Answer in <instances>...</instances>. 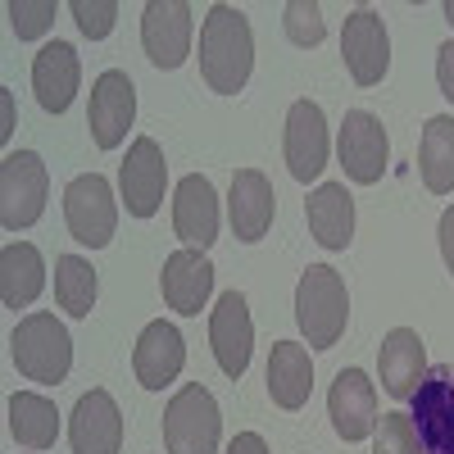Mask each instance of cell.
<instances>
[{"label": "cell", "instance_id": "44dd1931", "mask_svg": "<svg viewBox=\"0 0 454 454\" xmlns=\"http://www.w3.org/2000/svg\"><path fill=\"white\" fill-rule=\"evenodd\" d=\"M78 78H82V64H78V51L68 42H51L36 51L32 59V91L42 100V109L51 114H64L78 96Z\"/></svg>", "mask_w": 454, "mask_h": 454}, {"label": "cell", "instance_id": "52a82bcc", "mask_svg": "<svg viewBox=\"0 0 454 454\" xmlns=\"http://www.w3.org/2000/svg\"><path fill=\"white\" fill-rule=\"evenodd\" d=\"M409 404H413L409 419H413V432H419V450L454 454V364L427 368Z\"/></svg>", "mask_w": 454, "mask_h": 454}, {"label": "cell", "instance_id": "4316f807", "mask_svg": "<svg viewBox=\"0 0 454 454\" xmlns=\"http://www.w3.org/2000/svg\"><path fill=\"white\" fill-rule=\"evenodd\" d=\"M10 432L27 450H51L55 436H59V409H55V400L36 395V391L10 395Z\"/></svg>", "mask_w": 454, "mask_h": 454}, {"label": "cell", "instance_id": "cb8c5ba5", "mask_svg": "<svg viewBox=\"0 0 454 454\" xmlns=\"http://www.w3.org/2000/svg\"><path fill=\"white\" fill-rule=\"evenodd\" d=\"M314 391V364L300 340H278L269 355V395L278 409H300Z\"/></svg>", "mask_w": 454, "mask_h": 454}, {"label": "cell", "instance_id": "7402d4cb", "mask_svg": "<svg viewBox=\"0 0 454 454\" xmlns=\"http://www.w3.org/2000/svg\"><path fill=\"white\" fill-rule=\"evenodd\" d=\"M377 364H382V387H387V395H391V400H413L419 382L427 377L423 336L413 332V327H395V332H387Z\"/></svg>", "mask_w": 454, "mask_h": 454}, {"label": "cell", "instance_id": "5b68a950", "mask_svg": "<svg viewBox=\"0 0 454 454\" xmlns=\"http://www.w3.org/2000/svg\"><path fill=\"white\" fill-rule=\"evenodd\" d=\"M46 164L32 150H19V155L0 160V223L5 232H23L36 218L46 214Z\"/></svg>", "mask_w": 454, "mask_h": 454}, {"label": "cell", "instance_id": "2e32d148", "mask_svg": "<svg viewBox=\"0 0 454 454\" xmlns=\"http://www.w3.org/2000/svg\"><path fill=\"white\" fill-rule=\"evenodd\" d=\"M327 413H332V427L340 441H364L377 432V391L368 382L364 368H340L332 395H327Z\"/></svg>", "mask_w": 454, "mask_h": 454}, {"label": "cell", "instance_id": "8992f818", "mask_svg": "<svg viewBox=\"0 0 454 454\" xmlns=\"http://www.w3.org/2000/svg\"><path fill=\"white\" fill-rule=\"evenodd\" d=\"M64 223L78 246H109L114 227H119V205H114V186L100 173H82L64 186Z\"/></svg>", "mask_w": 454, "mask_h": 454}, {"label": "cell", "instance_id": "3957f363", "mask_svg": "<svg viewBox=\"0 0 454 454\" xmlns=\"http://www.w3.org/2000/svg\"><path fill=\"white\" fill-rule=\"evenodd\" d=\"M10 359L27 382L59 387L73 368V340L55 314H27L10 332Z\"/></svg>", "mask_w": 454, "mask_h": 454}, {"label": "cell", "instance_id": "836d02e7", "mask_svg": "<svg viewBox=\"0 0 454 454\" xmlns=\"http://www.w3.org/2000/svg\"><path fill=\"white\" fill-rule=\"evenodd\" d=\"M441 259H445V269L454 273V205L441 214Z\"/></svg>", "mask_w": 454, "mask_h": 454}, {"label": "cell", "instance_id": "e0dca14e", "mask_svg": "<svg viewBox=\"0 0 454 454\" xmlns=\"http://www.w3.org/2000/svg\"><path fill=\"white\" fill-rule=\"evenodd\" d=\"M286 168L295 182H314L327 168V119L314 100L286 109Z\"/></svg>", "mask_w": 454, "mask_h": 454}, {"label": "cell", "instance_id": "6da1fadb", "mask_svg": "<svg viewBox=\"0 0 454 454\" xmlns=\"http://www.w3.org/2000/svg\"><path fill=\"white\" fill-rule=\"evenodd\" d=\"M254 68V36L237 5H214L200 23V78L218 96H237Z\"/></svg>", "mask_w": 454, "mask_h": 454}, {"label": "cell", "instance_id": "ba28073f", "mask_svg": "<svg viewBox=\"0 0 454 454\" xmlns=\"http://www.w3.org/2000/svg\"><path fill=\"white\" fill-rule=\"evenodd\" d=\"M164 182H168V164L155 137H137L128 145V160L119 164V196L128 205L132 218H155L164 205Z\"/></svg>", "mask_w": 454, "mask_h": 454}, {"label": "cell", "instance_id": "83f0119b", "mask_svg": "<svg viewBox=\"0 0 454 454\" xmlns=\"http://www.w3.org/2000/svg\"><path fill=\"white\" fill-rule=\"evenodd\" d=\"M55 300L68 318H87L96 309V269L82 254L55 259Z\"/></svg>", "mask_w": 454, "mask_h": 454}, {"label": "cell", "instance_id": "1f68e13d", "mask_svg": "<svg viewBox=\"0 0 454 454\" xmlns=\"http://www.w3.org/2000/svg\"><path fill=\"white\" fill-rule=\"evenodd\" d=\"M73 19H78L82 36H91V42H105V36L114 32V19H119V5L114 0H73Z\"/></svg>", "mask_w": 454, "mask_h": 454}, {"label": "cell", "instance_id": "ffe728a7", "mask_svg": "<svg viewBox=\"0 0 454 454\" xmlns=\"http://www.w3.org/2000/svg\"><path fill=\"white\" fill-rule=\"evenodd\" d=\"M160 291H164V305L182 318H196L205 309V300L214 291V263L205 259V250H177L164 259V273H160Z\"/></svg>", "mask_w": 454, "mask_h": 454}, {"label": "cell", "instance_id": "9c48e42d", "mask_svg": "<svg viewBox=\"0 0 454 454\" xmlns=\"http://www.w3.org/2000/svg\"><path fill=\"white\" fill-rule=\"evenodd\" d=\"M336 150H340V164H346V177H350V182H359V186L382 182L391 145H387V128H382V119H377V114L350 109L346 123H340Z\"/></svg>", "mask_w": 454, "mask_h": 454}, {"label": "cell", "instance_id": "e575fe53", "mask_svg": "<svg viewBox=\"0 0 454 454\" xmlns=\"http://www.w3.org/2000/svg\"><path fill=\"white\" fill-rule=\"evenodd\" d=\"M227 454H269V445H263V436H259V432H241V436H232Z\"/></svg>", "mask_w": 454, "mask_h": 454}, {"label": "cell", "instance_id": "d6986e66", "mask_svg": "<svg viewBox=\"0 0 454 454\" xmlns=\"http://www.w3.org/2000/svg\"><path fill=\"white\" fill-rule=\"evenodd\" d=\"M273 182L263 177L259 168H237L232 173V196H227V218H232V232L237 241L254 246L269 237V227H273Z\"/></svg>", "mask_w": 454, "mask_h": 454}, {"label": "cell", "instance_id": "d6a6232c", "mask_svg": "<svg viewBox=\"0 0 454 454\" xmlns=\"http://www.w3.org/2000/svg\"><path fill=\"white\" fill-rule=\"evenodd\" d=\"M436 82H441V96L454 105V42L436 51Z\"/></svg>", "mask_w": 454, "mask_h": 454}, {"label": "cell", "instance_id": "8d00e7d4", "mask_svg": "<svg viewBox=\"0 0 454 454\" xmlns=\"http://www.w3.org/2000/svg\"><path fill=\"white\" fill-rule=\"evenodd\" d=\"M445 23L454 27V0H445Z\"/></svg>", "mask_w": 454, "mask_h": 454}, {"label": "cell", "instance_id": "484cf974", "mask_svg": "<svg viewBox=\"0 0 454 454\" xmlns=\"http://www.w3.org/2000/svg\"><path fill=\"white\" fill-rule=\"evenodd\" d=\"M419 173L432 196H450L454 192V119L436 114L423 128V145H419Z\"/></svg>", "mask_w": 454, "mask_h": 454}, {"label": "cell", "instance_id": "9a60e30c", "mask_svg": "<svg viewBox=\"0 0 454 454\" xmlns=\"http://www.w3.org/2000/svg\"><path fill=\"white\" fill-rule=\"evenodd\" d=\"M132 368H137V382L145 391H164L177 382V372L186 368V340L173 323H145L137 336V350H132Z\"/></svg>", "mask_w": 454, "mask_h": 454}, {"label": "cell", "instance_id": "f1b7e54d", "mask_svg": "<svg viewBox=\"0 0 454 454\" xmlns=\"http://www.w3.org/2000/svg\"><path fill=\"white\" fill-rule=\"evenodd\" d=\"M372 454H423L409 413H382V423L372 432Z\"/></svg>", "mask_w": 454, "mask_h": 454}, {"label": "cell", "instance_id": "30bf717a", "mask_svg": "<svg viewBox=\"0 0 454 454\" xmlns=\"http://www.w3.org/2000/svg\"><path fill=\"white\" fill-rule=\"evenodd\" d=\"M137 119V87L123 68H109L91 87V109H87V128L100 150H119L128 128Z\"/></svg>", "mask_w": 454, "mask_h": 454}, {"label": "cell", "instance_id": "7c38bea8", "mask_svg": "<svg viewBox=\"0 0 454 454\" xmlns=\"http://www.w3.org/2000/svg\"><path fill=\"white\" fill-rule=\"evenodd\" d=\"M209 346L214 359L227 377H241L250 368V350H254V323H250V305L241 291H223L218 305L209 314Z\"/></svg>", "mask_w": 454, "mask_h": 454}, {"label": "cell", "instance_id": "d590c367", "mask_svg": "<svg viewBox=\"0 0 454 454\" xmlns=\"http://www.w3.org/2000/svg\"><path fill=\"white\" fill-rule=\"evenodd\" d=\"M0 105H5V132H0V137H5V141H10V132H14V100H10V91H5V96H0Z\"/></svg>", "mask_w": 454, "mask_h": 454}, {"label": "cell", "instance_id": "ac0fdd59", "mask_svg": "<svg viewBox=\"0 0 454 454\" xmlns=\"http://www.w3.org/2000/svg\"><path fill=\"white\" fill-rule=\"evenodd\" d=\"M173 232L186 241V250H209L218 241V192L214 182L192 173L177 182L173 196Z\"/></svg>", "mask_w": 454, "mask_h": 454}, {"label": "cell", "instance_id": "d4e9b609", "mask_svg": "<svg viewBox=\"0 0 454 454\" xmlns=\"http://www.w3.org/2000/svg\"><path fill=\"white\" fill-rule=\"evenodd\" d=\"M46 286V263H42V250L27 246V241H10L0 250V300L5 309H23L32 305Z\"/></svg>", "mask_w": 454, "mask_h": 454}, {"label": "cell", "instance_id": "4dcf8cb0", "mask_svg": "<svg viewBox=\"0 0 454 454\" xmlns=\"http://www.w3.org/2000/svg\"><path fill=\"white\" fill-rule=\"evenodd\" d=\"M55 0H10V27L19 32V42H36L55 23Z\"/></svg>", "mask_w": 454, "mask_h": 454}, {"label": "cell", "instance_id": "277c9868", "mask_svg": "<svg viewBox=\"0 0 454 454\" xmlns=\"http://www.w3.org/2000/svg\"><path fill=\"white\" fill-rule=\"evenodd\" d=\"M218 436H223L218 400L200 382L182 387L164 409V445H168V454H218Z\"/></svg>", "mask_w": 454, "mask_h": 454}, {"label": "cell", "instance_id": "f546056e", "mask_svg": "<svg viewBox=\"0 0 454 454\" xmlns=\"http://www.w3.org/2000/svg\"><path fill=\"white\" fill-rule=\"evenodd\" d=\"M282 23H286V36H291V42L295 46H318L323 42V10L314 5V0H291V5L282 10Z\"/></svg>", "mask_w": 454, "mask_h": 454}, {"label": "cell", "instance_id": "7a4b0ae2", "mask_svg": "<svg viewBox=\"0 0 454 454\" xmlns=\"http://www.w3.org/2000/svg\"><path fill=\"white\" fill-rule=\"evenodd\" d=\"M346 318H350V295L340 273L327 263H309L295 286V323L305 332L309 350H332L346 332Z\"/></svg>", "mask_w": 454, "mask_h": 454}, {"label": "cell", "instance_id": "603a6c76", "mask_svg": "<svg viewBox=\"0 0 454 454\" xmlns=\"http://www.w3.org/2000/svg\"><path fill=\"white\" fill-rule=\"evenodd\" d=\"M305 214H309V232H314L318 246H327V250L350 246V237H355V200L346 192V182H323L309 196Z\"/></svg>", "mask_w": 454, "mask_h": 454}, {"label": "cell", "instance_id": "4fadbf2b", "mask_svg": "<svg viewBox=\"0 0 454 454\" xmlns=\"http://www.w3.org/2000/svg\"><path fill=\"white\" fill-rule=\"evenodd\" d=\"M340 55L359 87H377L391 68V42H387V23L372 10H355L340 32Z\"/></svg>", "mask_w": 454, "mask_h": 454}, {"label": "cell", "instance_id": "5bb4252c", "mask_svg": "<svg viewBox=\"0 0 454 454\" xmlns=\"http://www.w3.org/2000/svg\"><path fill=\"white\" fill-rule=\"evenodd\" d=\"M68 441H73V454H119L123 450V413L109 391L96 387L73 404Z\"/></svg>", "mask_w": 454, "mask_h": 454}, {"label": "cell", "instance_id": "8fae6325", "mask_svg": "<svg viewBox=\"0 0 454 454\" xmlns=\"http://www.w3.org/2000/svg\"><path fill=\"white\" fill-rule=\"evenodd\" d=\"M192 5L182 0H150L141 14V46L150 55V64L160 68H182L186 55H192Z\"/></svg>", "mask_w": 454, "mask_h": 454}]
</instances>
